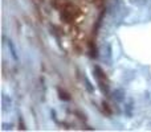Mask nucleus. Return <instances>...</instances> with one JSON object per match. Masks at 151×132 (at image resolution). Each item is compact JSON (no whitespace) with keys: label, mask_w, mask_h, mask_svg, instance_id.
<instances>
[{"label":"nucleus","mask_w":151,"mask_h":132,"mask_svg":"<svg viewBox=\"0 0 151 132\" xmlns=\"http://www.w3.org/2000/svg\"><path fill=\"white\" fill-rule=\"evenodd\" d=\"M1 104H3V111L7 112L12 108V101L11 98L7 95V94H3V98H1Z\"/></svg>","instance_id":"obj_2"},{"label":"nucleus","mask_w":151,"mask_h":132,"mask_svg":"<svg viewBox=\"0 0 151 132\" xmlns=\"http://www.w3.org/2000/svg\"><path fill=\"white\" fill-rule=\"evenodd\" d=\"M94 77L97 78V82H98V86H99V88H101V91L104 94H107V91H109L107 78H106V74L102 71V69L99 66L94 67Z\"/></svg>","instance_id":"obj_1"},{"label":"nucleus","mask_w":151,"mask_h":132,"mask_svg":"<svg viewBox=\"0 0 151 132\" xmlns=\"http://www.w3.org/2000/svg\"><path fill=\"white\" fill-rule=\"evenodd\" d=\"M113 98H114L117 102L123 101V99H125V93H123V90H117V91H114V95H113Z\"/></svg>","instance_id":"obj_3"}]
</instances>
